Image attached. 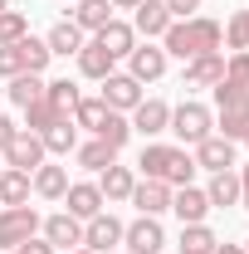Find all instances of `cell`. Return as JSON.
Instances as JSON below:
<instances>
[{
	"label": "cell",
	"instance_id": "cell-37",
	"mask_svg": "<svg viewBox=\"0 0 249 254\" xmlns=\"http://www.w3.org/2000/svg\"><path fill=\"white\" fill-rule=\"evenodd\" d=\"M215 123H220V137H225V142H245V132H249V113H245V108H230V113H220Z\"/></svg>",
	"mask_w": 249,
	"mask_h": 254
},
{
	"label": "cell",
	"instance_id": "cell-12",
	"mask_svg": "<svg viewBox=\"0 0 249 254\" xmlns=\"http://www.w3.org/2000/svg\"><path fill=\"white\" fill-rule=\"evenodd\" d=\"M39 230H44V240L54 245V250H83V220H73L68 210H59V215H49V220H39Z\"/></svg>",
	"mask_w": 249,
	"mask_h": 254
},
{
	"label": "cell",
	"instance_id": "cell-22",
	"mask_svg": "<svg viewBox=\"0 0 249 254\" xmlns=\"http://www.w3.org/2000/svg\"><path fill=\"white\" fill-rule=\"evenodd\" d=\"M39 142H44V152H49V157H68V152L78 147V127H73V118L44 127V132H39Z\"/></svg>",
	"mask_w": 249,
	"mask_h": 254
},
{
	"label": "cell",
	"instance_id": "cell-34",
	"mask_svg": "<svg viewBox=\"0 0 249 254\" xmlns=\"http://www.w3.org/2000/svg\"><path fill=\"white\" fill-rule=\"evenodd\" d=\"M93 137H103L108 147H118V152H123V147H127V137H132V123H127L123 113H108V118H103V127H98Z\"/></svg>",
	"mask_w": 249,
	"mask_h": 254
},
{
	"label": "cell",
	"instance_id": "cell-27",
	"mask_svg": "<svg viewBox=\"0 0 249 254\" xmlns=\"http://www.w3.org/2000/svg\"><path fill=\"white\" fill-rule=\"evenodd\" d=\"M44 98H49V108L59 113V118H73V108H78V83H68V78H54V83H44Z\"/></svg>",
	"mask_w": 249,
	"mask_h": 254
},
{
	"label": "cell",
	"instance_id": "cell-33",
	"mask_svg": "<svg viewBox=\"0 0 249 254\" xmlns=\"http://www.w3.org/2000/svg\"><path fill=\"white\" fill-rule=\"evenodd\" d=\"M103 118H108V103H103V98H78V108H73V127L98 132V127H103Z\"/></svg>",
	"mask_w": 249,
	"mask_h": 254
},
{
	"label": "cell",
	"instance_id": "cell-40",
	"mask_svg": "<svg viewBox=\"0 0 249 254\" xmlns=\"http://www.w3.org/2000/svg\"><path fill=\"white\" fill-rule=\"evenodd\" d=\"M225 78L249 83V49H240V54H230V59H225Z\"/></svg>",
	"mask_w": 249,
	"mask_h": 254
},
{
	"label": "cell",
	"instance_id": "cell-15",
	"mask_svg": "<svg viewBox=\"0 0 249 254\" xmlns=\"http://www.w3.org/2000/svg\"><path fill=\"white\" fill-rule=\"evenodd\" d=\"M220 78H225V54H200V59H186L181 88H215Z\"/></svg>",
	"mask_w": 249,
	"mask_h": 254
},
{
	"label": "cell",
	"instance_id": "cell-17",
	"mask_svg": "<svg viewBox=\"0 0 249 254\" xmlns=\"http://www.w3.org/2000/svg\"><path fill=\"white\" fill-rule=\"evenodd\" d=\"M195 166L200 171H230L235 166V142H225L220 132H210L205 142H195Z\"/></svg>",
	"mask_w": 249,
	"mask_h": 254
},
{
	"label": "cell",
	"instance_id": "cell-10",
	"mask_svg": "<svg viewBox=\"0 0 249 254\" xmlns=\"http://www.w3.org/2000/svg\"><path fill=\"white\" fill-rule=\"evenodd\" d=\"M127 73H132L137 83H156V78L166 73V49L152 44V39H147V44H137V49L127 54Z\"/></svg>",
	"mask_w": 249,
	"mask_h": 254
},
{
	"label": "cell",
	"instance_id": "cell-7",
	"mask_svg": "<svg viewBox=\"0 0 249 254\" xmlns=\"http://www.w3.org/2000/svg\"><path fill=\"white\" fill-rule=\"evenodd\" d=\"M118 245H123V220H118L113 210H103V215H93V220H83V250L113 254Z\"/></svg>",
	"mask_w": 249,
	"mask_h": 254
},
{
	"label": "cell",
	"instance_id": "cell-44",
	"mask_svg": "<svg viewBox=\"0 0 249 254\" xmlns=\"http://www.w3.org/2000/svg\"><path fill=\"white\" fill-rule=\"evenodd\" d=\"M240 205H245V210H249V166H245V171H240Z\"/></svg>",
	"mask_w": 249,
	"mask_h": 254
},
{
	"label": "cell",
	"instance_id": "cell-5",
	"mask_svg": "<svg viewBox=\"0 0 249 254\" xmlns=\"http://www.w3.org/2000/svg\"><path fill=\"white\" fill-rule=\"evenodd\" d=\"M0 157H5V166H15V171H30V176H34V171H39V166L49 161V152H44L39 132H25V127H20V132L10 137V147H5Z\"/></svg>",
	"mask_w": 249,
	"mask_h": 254
},
{
	"label": "cell",
	"instance_id": "cell-41",
	"mask_svg": "<svg viewBox=\"0 0 249 254\" xmlns=\"http://www.w3.org/2000/svg\"><path fill=\"white\" fill-rule=\"evenodd\" d=\"M200 5H205V0H166L171 20H190V15H200Z\"/></svg>",
	"mask_w": 249,
	"mask_h": 254
},
{
	"label": "cell",
	"instance_id": "cell-13",
	"mask_svg": "<svg viewBox=\"0 0 249 254\" xmlns=\"http://www.w3.org/2000/svg\"><path fill=\"white\" fill-rule=\"evenodd\" d=\"M171 210L181 215V225H205V215H210L215 205H210V195L200 186H176L171 190Z\"/></svg>",
	"mask_w": 249,
	"mask_h": 254
},
{
	"label": "cell",
	"instance_id": "cell-38",
	"mask_svg": "<svg viewBox=\"0 0 249 254\" xmlns=\"http://www.w3.org/2000/svg\"><path fill=\"white\" fill-rule=\"evenodd\" d=\"M225 44H230V54L249 49V10H235V15H230V25H225Z\"/></svg>",
	"mask_w": 249,
	"mask_h": 254
},
{
	"label": "cell",
	"instance_id": "cell-45",
	"mask_svg": "<svg viewBox=\"0 0 249 254\" xmlns=\"http://www.w3.org/2000/svg\"><path fill=\"white\" fill-rule=\"evenodd\" d=\"M108 5H113V10H137L142 0H108Z\"/></svg>",
	"mask_w": 249,
	"mask_h": 254
},
{
	"label": "cell",
	"instance_id": "cell-21",
	"mask_svg": "<svg viewBox=\"0 0 249 254\" xmlns=\"http://www.w3.org/2000/svg\"><path fill=\"white\" fill-rule=\"evenodd\" d=\"M30 171H15V166H0V205H25L30 200Z\"/></svg>",
	"mask_w": 249,
	"mask_h": 254
},
{
	"label": "cell",
	"instance_id": "cell-14",
	"mask_svg": "<svg viewBox=\"0 0 249 254\" xmlns=\"http://www.w3.org/2000/svg\"><path fill=\"white\" fill-rule=\"evenodd\" d=\"M132 205H137V215H161V210H171V186L166 181H152V176H142L132 195H127Z\"/></svg>",
	"mask_w": 249,
	"mask_h": 254
},
{
	"label": "cell",
	"instance_id": "cell-9",
	"mask_svg": "<svg viewBox=\"0 0 249 254\" xmlns=\"http://www.w3.org/2000/svg\"><path fill=\"white\" fill-rule=\"evenodd\" d=\"M63 205H68V215L73 220H93V215H103V190H98V181H68V190H63Z\"/></svg>",
	"mask_w": 249,
	"mask_h": 254
},
{
	"label": "cell",
	"instance_id": "cell-50",
	"mask_svg": "<svg viewBox=\"0 0 249 254\" xmlns=\"http://www.w3.org/2000/svg\"><path fill=\"white\" fill-rule=\"evenodd\" d=\"M245 254H249V240H245Z\"/></svg>",
	"mask_w": 249,
	"mask_h": 254
},
{
	"label": "cell",
	"instance_id": "cell-26",
	"mask_svg": "<svg viewBox=\"0 0 249 254\" xmlns=\"http://www.w3.org/2000/svg\"><path fill=\"white\" fill-rule=\"evenodd\" d=\"M181 254H215V245H220V235L210 230V225H181Z\"/></svg>",
	"mask_w": 249,
	"mask_h": 254
},
{
	"label": "cell",
	"instance_id": "cell-35",
	"mask_svg": "<svg viewBox=\"0 0 249 254\" xmlns=\"http://www.w3.org/2000/svg\"><path fill=\"white\" fill-rule=\"evenodd\" d=\"M54 123H63V118L49 108V98H34L30 108H25V132H44V127H54Z\"/></svg>",
	"mask_w": 249,
	"mask_h": 254
},
{
	"label": "cell",
	"instance_id": "cell-11",
	"mask_svg": "<svg viewBox=\"0 0 249 254\" xmlns=\"http://www.w3.org/2000/svg\"><path fill=\"white\" fill-rule=\"evenodd\" d=\"M166 127H171V108H166L161 98H142V103L132 108V132H142L147 142H156Z\"/></svg>",
	"mask_w": 249,
	"mask_h": 254
},
{
	"label": "cell",
	"instance_id": "cell-3",
	"mask_svg": "<svg viewBox=\"0 0 249 254\" xmlns=\"http://www.w3.org/2000/svg\"><path fill=\"white\" fill-rule=\"evenodd\" d=\"M166 132H176L186 147H195V142H205V137L215 132V113H210L205 103L186 98L181 108H171V127H166Z\"/></svg>",
	"mask_w": 249,
	"mask_h": 254
},
{
	"label": "cell",
	"instance_id": "cell-20",
	"mask_svg": "<svg viewBox=\"0 0 249 254\" xmlns=\"http://www.w3.org/2000/svg\"><path fill=\"white\" fill-rule=\"evenodd\" d=\"M73 59H78V73H83V78H98V83H103L108 73H118V59H113V54H108L98 39H93V44H83Z\"/></svg>",
	"mask_w": 249,
	"mask_h": 254
},
{
	"label": "cell",
	"instance_id": "cell-8",
	"mask_svg": "<svg viewBox=\"0 0 249 254\" xmlns=\"http://www.w3.org/2000/svg\"><path fill=\"white\" fill-rule=\"evenodd\" d=\"M103 103H108V113H132V108H137V103H142V83H137V78H132V73H108V78H103Z\"/></svg>",
	"mask_w": 249,
	"mask_h": 254
},
{
	"label": "cell",
	"instance_id": "cell-19",
	"mask_svg": "<svg viewBox=\"0 0 249 254\" xmlns=\"http://www.w3.org/2000/svg\"><path fill=\"white\" fill-rule=\"evenodd\" d=\"M98 44H103V49H108L113 59H127V54L137 49V30H132L127 20H118V15H113V20H108V25L98 30Z\"/></svg>",
	"mask_w": 249,
	"mask_h": 254
},
{
	"label": "cell",
	"instance_id": "cell-48",
	"mask_svg": "<svg viewBox=\"0 0 249 254\" xmlns=\"http://www.w3.org/2000/svg\"><path fill=\"white\" fill-rule=\"evenodd\" d=\"M0 10H10V5H5V0H0Z\"/></svg>",
	"mask_w": 249,
	"mask_h": 254
},
{
	"label": "cell",
	"instance_id": "cell-30",
	"mask_svg": "<svg viewBox=\"0 0 249 254\" xmlns=\"http://www.w3.org/2000/svg\"><path fill=\"white\" fill-rule=\"evenodd\" d=\"M5 93H10V103H15V108H30L34 98H44V78H39V73H15Z\"/></svg>",
	"mask_w": 249,
	"mask_h": 254
},
{
	"label": "cell",
	"instance_id": "cell-43",
	"mask_svg": "<svg viewBox=\"0 0 249 254\" xmlns=\"http://www.w3.org/2000/svg\"><path fill=\"white\" fill-rule=\"evenodd\" d=\"M15 132H20V127H15V123H10V118H5V113H0V152L10 147V137H15Z\"/></svg>",
	"mask_w": 249,
	"mask_h": 254
},
{
	"label": "cell",
	"instance_id": "cell-4",
	"mask_svg": "<svg viewBox=\"0 0 249 254\" xmlns=\"http://www.w3.org/2000/svg\"><path fill=\"white\" fill-rule=\"evenodd\" d=\"M34 235H39L34 205H0V250H20Z\"/></svg>",
	"mask_w": 249,
	"mask_h": 254
},
{
	"label": "cell",
	"instance_id": "cell-2",
	"mask_svg": "<svg viewBox=\"0 0 249 254\" xmlns=\"http://www.w3.org/2000/svg\"><path fill=\"white\" fill-rule=\"evenodd\" d=\"M142 176H152V181H166V186H190V176H195V157H190L186 147H166V142H147L142 147Z\"/></svg>",
	"mask_w": 249,
	"mask_h": 254
},
{
	"label": "cell",
	"instance_id": "cell-23",
	"mask_svg": "<svg viewBox=\"0 0 249 254\" xmlns=\"http://www.w3.org/2000/svg\"><path fill=\"white\" fill-rule=\"evenodd\" d=\"M44 44H49V54H78L83 49V30L73 25V20H59V25H49V34H44Z\"/></svg>",
	"mask_w": 249,
	"mask_h": 254
},
{
	"label": "cell",
	"instance_id": "cell-28",
	"mask_svg": "<svg viewBox=\"0 0 249 254\" xmlns=\"http://www.w3.org/2000/svg\"><path fill=\"white\" fill-rule=\"evenodd\" d=\"M73 157H78V166H88V171H103V166H113V161H118V147H108L103 137H93V142L73 147Z\"/></svg>",
	"mask_w": 249,
	"mask_h": 254
},
{
	"label": "cell",
	"instance_id": "cell-18",
	"mask_svg": "<svg viewBox=\"0 0 249 254\" xmlns=\"http://www.w3.org/2000/svg\"><path fill=\"white\" fill-rule=\"evenodd\" d=\"M132 186H137L132 166H118V161H113V166H103V171H98V190H103V200H108V205L127 200V195H132Z\"/></svg>",
	"mask_w": 249,
	"mask_h": 254
},
{
	"label": "cell",
	"instance_id": "cell-47",
	"mask_svg": "<svg viewBox=\"0 0 249 254\" xmlns=\"http://www.w3.org/2000/svg\"><path fill=\"white\" fill-rule=\"evenodd\" d=\"M68 254H93V250H68Z\"/></svg>",
	"mask_w": 249,
	"mask_h": 254
},
{
	"label": "cell",
	"instance_id": "cell-46",
	"mask_svg": "<svg viewBox=\"0 0 249 254\" xmlns=\"http://www.w3.org/2000/svg\"><path fill=\"white\" fill-rule=\"evenodd\" d=\"M215 254H245V245H215Z\"/></svg>",
	"mask_w": 249,
	"mask_h": 254
},
{
	"label": "cell",
	"instance_id": "cell-16",
	"mask_svg": "<svg viewBox=\"0 0 249 254\" xmlns=\"http://www.w3.org/2000/svg\"><path fill=\"white\" fill-rule=\"evenodd\" d=\"M132 30L147 34V39H161V34L171 30V10H166V0H142V5L132 10Z\"/></svg>",
	"mask_w": 249,
	"mask_h": 254
},
{
	"label": "cell",
	"instance_id": "cell-51",
	"mask_svg": "<svg viewBox=\"0 0 249 254\" xmlns=\"http://www.w3.org/2000/svg\"><path fill=\"white\" fill-rule=\"evenodd\" d=\"M123 254H127V250H123Z\"/></svg>",
	"mask_w": 249,
	"mask_h": 254
},
{
	"label": "cell",
	"instance_id": "cell-24",
	"mask_svg": "<svg viewBox=\"0 0 249 254\" xmlns=\"http://www.w3.org/2000/svg\"><path fill=\"white\" fill-rule=\"evenodd\" d=\"M30 181H34V195H44V200H63V190H68V171L54 166V161H44Z\"/></svg>",
	"mask_w": 249,
	"mask_h": 254
},
{
	"label": "cell",
	"instance_id": "cell-39",
	"mask_svg": "<svg viewBox=\"0 0 249 254\" xmlns=\"http://www.w3.org/2000/svg\"><path fill=\"white\" fill-rule=\"evenodd\" d=\"M15 73H25L20 49H15V44H0V78H15Z\"/></svg>",
	"mask_w": 249,
	"mask_h": 254
},
{
	"label": "cell",
	"instance_id": "cell-29",
	"mask_svg": "<svg viewBox=\"0 0 249 254\" xmlns=\"http://www.w3.org/2000/svg\"><path fill=\"white\" fill-rule=\"evenodd\" d=\"M108 20H113V5H108V0H78V10H73V25H78V30H103V25H108Z\"/></svg>",
	"mask_w": 249,
	"mask_h": 254
},
{
	"label": "cell",
	"instance_id": "cell-32",
	"mask_svg": "<svg viewBox=\"0 0 249 254\" xmlns=\"http://www.w3.org/2000/svg\"><path fill=\"white\" fill-rule=\"evenodd\" d=\"M215 108H220V113H230V108H245V113H249V83L220 78V83H215Z\"/></svg>",
	"mask_w": 249,
	"mask_h": 254
},
{
	"label": "cell",
	"instance_id": "cell-6",
	"mask_svg": "<svg viewBox=\"0 0 249 254\" xmlns=\"http://www.w3.org/2000/svg\"><path fill=\"white\" fill-rule=\"evenodd\" d=\"M123 245L127 254H161L166 250V230L156 215H137L132 225H123Z\"/></svg>",
	"mask_w": 249,
	"mask_h": 254
},
{
	"label": "cell",
	"instance_id": "cell-49",
	"mask_svg": "<svg viewBox=\"0 0 249 254\" xmlns=\"http://www.w3.org/2000/svg\"><path fill=\"white\" fill-rule=\"evenodd\" d=\"M245 147H249V132H245Z\"/></svg>",
	"mask_w": 249,
	"mask_h": 254
},
{
	"label": "cell",
	"instance_id": "cell-25",
	"mask_svg": "<svg viewBox=\"0 0 249 254\" xmlns=\"http://www.w3.org/2000/svg\"><path fill=\"white\" fill-rule=\"evenodd\" d=\"M205 195H210V205H240V171L235 166L230 171H210Z\"/></svg>",
	"mask_w": 249,
	"mask_h": 254
},
{
	"label": "cell",
	"instance_id": "cell-31",
	"mask_svg": "<svg viewBox=\"0 0 249 254\" xmlns=\"http://www.w3.org/2000/svg\"><path fill=\"white\" fill-rule=\"evenodd\" d=\"M15 49H20V59H25V73H44L49 59H54V54H49V44H44V39H34V34H25Z\"/></svg>",
	"mask_w": 249,
	"mask_h": 254
},
{
	"label": "cell",
	"instance_id": "cell-42",
	"mask_svg": "<svg viewBox=\"0 0 249 254\" xmlns=\"http://www.w3.org/2000/svg\"><path fill=\"white\" fill-rule=\"evenodd\" d=\"M10 254H59V250H54L49 240H25L20 250H10Z\"/></svg>",
	"mask_w": 249,
	"mask_h": 254
},
{
	"label": "cell",
	"instance_id": "cell-36",
	"mask_svg": "<svg viewBox=\"0 0 249 254\" xmlns=\"http://www.w3.org/2000/svg\"><path fill=\"white\" fill-rule=\"evenodd\" d=\"M25 34H30L25 10H0V44H20Z\"/></svg>",
	"mask_w": 249,
	"mask_h": 254
},
{
	"label": "cell",
	"instance_id": "cell-1",
	"mask_svg": "<svg viewBox=\"0 0 249 254\" xmlns=\"http://www.w3.org/2000/svg\"><path fill=\"white\" fill-rule=\"evenodd\" d=\"M225 44V25L210 15H190V20H171V30L161 34V49L176 54V59H200V54H220Z\"/></svg>",
	"mask_w": 249,
	"mask_h": 254
}]
</instances>
